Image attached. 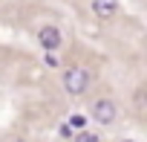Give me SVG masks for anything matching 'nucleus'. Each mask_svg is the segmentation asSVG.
<instances>
[{
  "label": "nucleus",
  "mask_w": 147,
  "mask_h": 142,
  "mask_svg": "<svg viewBox=\"0 0 147 142\" xmlns=\"http://www.w3.org/2000/svg\"><path fill=\"white\" fill-rule=\"evenodd\" d=\"M63 87H66L69 96H81V93L90 87V73H87V70H81V67L66 70V73H63Z\"/></svg>",
  "instance_id": "obj_1"
},
{
  "label": "nucleus",
  "mask_w": 147,
  "mask_h": 142,
  "mask_svg": "<svg viewBox=\"0 0 147 142\" xmlns=\"http://www.w3.org/2000/svg\"><path fill=\"white\" fill-rule=\"evenodd\" d=\"M92 119L101 122V125H113V122H115V104H113L110 99H98V102L92 104Z\"/></svg>",
  "instance_id": "obj_2"
},
{
  "label": "nucleus",
  "mask_w": 147,
  "mask_h": 142,
  "mask_svg": "<svg viewBox=\"0 0 147 142\" xmlns=\"http://www.w3.org/2000/svg\"><path fill=\"white\" fill-rule=\"evenodd\" d=\"M38 41H40V46H43L46 52H55V49L61 46V29H58V26H40Z\"/></svg>",
  "instance_id": "obj_3"
},
{
  "label": "nucleus",
  "mask_w": 147,
  "mask_h": 142,
  "mask_svg": "<svg viewBox=\"0 0 147 142\" xmlns=\"http://www.w3.org/2000/svg\"><path fill=\"white\" fill-rule=\"evenodd\" d=\"M92 12H95V18L107 20L118 12V0H92Z\"/></svg>",
  "instance_id": "obj_4"
},
{
  "label": "nucleus",
  "mask_w": 147,
  "mask_h": 142,
  "mask_svg": "<svg viewBox=\"0 0 147 142\" xmlns=\"http://www.w3.org/2000/svg\"><path fill=\"white\" fill-rule=\"evenodd\" d=\"M84 125H87V116H81V113H72L66 128H78V130H84Z\"/></svg>",
  "instance_id": "obj_5"
},
{
  "label": "nucleus",
  "mask_w": 147,
  "mask_h": 142,
  "mask_svg": "<svg viewBox=\"0 0 147 142\" xmlns=\"http://www.w3.org/2000/svg\"><path fill=\"white\" fill-rule=\"evenodd\" d=\"M75 142H101V136L98 133H90V130H78Z\"/></svg>",
  "instance_id": "obj_6"
},
{
  "label": "nucleus",
  "mask_w": 147,
  "mask_h": 142,
  "mask_svg": "<svg viewBox=\"0 0 147 142\" xmlns=\"http://www.w3.org/2000/svg\"><path fill=\"white\" fill-rule=\"evenodd\" d=\"M46 64H49V67H55V64H58V58H55V52H46Z\"/></svg>",
  "instance_id": "obj_7"
},
{
  "label": "nucleus",
  "mask_w": 147,
  "mask_h": 142,
  "mask_svg": "<svg viewBox=\"0 0 147 142\" xmlns=\"http://www.w3.org/2000/svg\"><path fill=\"white\" fill-rule=\"evenodd\" d=\"M121 142H136V139H121Z\"/></svg>",
  "instance_id": "obj_8"
},
{
  "label": "nucleus",
  "mask_w": 147,
  "mask_h": 142,
  "mask_svg": "<svg viewBox=\"0 0 147 142\" xmlns=\"http://www.w3.org/2000/svg\"><path fill=\"white\" fill-rule=\"evenodd\" d=\"M15 142H26V139H15Z\"/></svg>",
  "instance_id": "obj_9"
}]
</instances>
